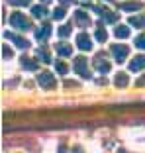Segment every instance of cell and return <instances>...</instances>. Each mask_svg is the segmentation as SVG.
<instances>
[{
    "instance_id": "cell-1",
    "label": "cell",
    "mask_w": 145,
    "mask_h": 153,
    "mask_svg": "<svg viewBox=\"0 0 145 153\" xmlns=\"http://www.w3.org/2000/svg\"><path fill=\"white\" fill-rule=\"evenodd\" d=\"M10 24H12L16 30H24V32H26V30H30V26H32V24H30V20H27L24 14H20V12L12 14V18H10Z\"/></svg>"
},
{
    "instance_id": "cell-2",
    "label": "cell",
    "mask_w": 145,
    "mask_h": 153,
    "mask_svg": "<svg viewBox=\"0 0 145 153\" xmlns=\"http://www.w3.org/2000/svg\"><path fill=\"white\" fill-rule=\"evenodd\" d=\"M112 53H114V57H116L118 63H124L127 53H129V49H127V45H112Z\"/></svg>"
},
{
    "instance_id": "cell-3",
    "label": "cell",
    "mask_w": 145,
    "mask_h": 153,
    "mask_svg": "<svg viewBox=\"0 0 145 153\" xmlns=\"http://www.w3.org/2000/svg\"><path fill=\"white\" fill-rule=\"evenodd\" d=\"M37 82H39L43 88H55V76L51 75V73H41L39 76H37Z\"/></svg>"
},
{
    "instance_id": "cell-4",
    "label": "cell",
    "mask_w": 145,
    "mask_h": 153,
    "mask_svg": "<svg viewBox=\"0 0 145 153\" xmlns=\"http://www.w3.org/2000/svg\"><path fill=\"white\" fill-rule=\"evenodd\" d=\"M75 71H77L78 75L82 76V79H88V76H90V73H88V67H86L84 57H77V59H75Z\"/></svg>"
},
{
    "instance_id": "cell-5",
    "label": "cell",
    "mask_w": 145,
    "mask_h": 153,
    "mask_svg": "<svg viewBox=\"0 0 145 153\" xmlns=\"http://www.w3.org/2000/svg\"><path fill=\"white\" fill-rule=\"evenodd\" d=\"M77 45H78V49H82V51H90L92 49V41H90V37L86 36V33H78Z\"/></svg>"
},
{
    "instance_id": "cell-6",
    "label": "cell",
    "mask_w": 145,
    "mask_h": 153,
    "mask_svg": "<svg viewBox=\"0 0 145 153\" xmlns=\"http://www.w3.org/2000/svg\"><path fill=\"white\" fill-rule=\"evenodd\" d=\"M6 37H8L10 41H14V43H16V47H20V49H27V47H30V41L24 39V37H20V36H14V33H6Z\"/></svg>"
},
{
    "instance_id": "cell-7",
    "label": "cell",
    "mask_w": 145,
    "mask_h": 153,
    "mask_svg": "<svg viewBox=\"0 0 145 153\" xmlns=\"http://www.w3.org/2000/svg\"><path fill=\"white\" fill-rule=\"evenodd\" d=\"M75 20H77V24H78L81 27H86L88 24H90V18H88V16H86V14L82 12V10L75 12Z\"/></svg>"
},
{
    "instance_id": "cell-8",
    "label": "cell",
    "mask_w": 145,
    "mask_h": 153,
    "mask_svg": "<svg viewBox=\"0 0 145 153\" xmlns=\"http://www.w3.org/2000/svg\"><path fill=\"white\" fill-rule=\"evenodd\" d=\"M139 69H145V55H139L129 63V71H139Z\"/></svg>"
},
{
    "instance_id": "cell-9",
    "label": "cell",
    "mask_w": 145,
    "mask_h": 153,
    "mask_svg": "<svg viewBox=\"0 0 145 153\" xmlns=\"http://www.w3.org/2000/svg\"><path fill=\"white\" fill-rule=\"evenodd\" d=\"M51 33V27H49V24H43V26L39 27V30H37L36 32V37L39 41H43V39H47V36H49Z\"/></svg>"
},
{
    "instance_id": "cell-10",
    "label": "cell",
    "mask_w": 145,
    "mask_h": 153,
    "mask_svg": "<svg viewBox=\"0 0 145 153\" xmlns=\"http://www.w3.org/2000/svg\"><path fill=\"white\" fill-rule=\"evenodd\" d=\"M96 69H98L100 73H108L110 71V63L108 61H104V57H102V55H98V57H96Z\"/></svg>"
},
{
    "instance_id": "cell-11",
    "label": "cell",
    "mask_w": 145,
    "mask_h": 153,
    "mask_svg": "<svg viewBox=\"0 0 145 153\" xmlns=\"http://www.w3.org/2000/svg\"><path fill=\"white\" fill-rule=\"evenodd\" d=\"M120 8L127 10V12H135V10L143 8V4H141V2H124V4H120Z\"/></svg>"
},
{
    "instance_id": "cell-12",
    "label": "cell",
    "mask_w": 145,
    "mask_h": 153,
    "mask_svg": "<svg viewBox=\"0 0 145 153\" xmlns=\"http://www.w3.org/2000/svg\"><path fill=\"white\" fill-rule=\"evenodd\" d=\"M57 53H59V55H71L72 53V47H71V45H67V43H59V45H57Z\"/></svg>"
},
{
    "instance_id": "cell-13",
    "label": "cell",
    "mask_w": 145,
    "mask_h": 153,
    "mask_svg": "<svg viewBox=\"0 0 145 153\" xmlns=\"http://www.w3.org/2000/svg\"><path fill=\"white\" fill-rule=\"evenodd\" d=\"M32 14H33V18H43L47 14V10H45V6H33Z\"/></svg>"
},
{
    "instance_id": "cell-14",
    "label": "cell",
    "mask_w": 145,
    "mask_h": 153,
    "mask_svg": "<svg viewBox=\"0 0 145 153\" xmlns=\"http://www.w3.org/2000/svg\"><path fill=\"white\" fill-rule=\"evenodd\" d=\"M129 24L135 26V27H143L145 26V18H141V16H132V18H129Z\"/></svg>"
},
{
    "instance_id": "cell-15",
    "label": "cell",
    "mask_w": 145,
    "mask_h": 153,
    "mask_svg": "<svg viewBox=\"0 0 145 153\" xmlns=\"http://www.w3.org/2000/svg\"><path fill=\"white\" fill-rule=\"evenodd\" d=\"M114 33H116V37H127L129 36V30H127L126 26H118L114 30Z\"/></svg>"
},
{
    "instance_id": "cell-16",
    "label": "cell",
    "mask_w": 145,
    "mask_h": 153,
    "mask_svg": "<svg viewBox=\"0 0 145 153\" xmlns=\"http://www.w3.org/2000/svg\"><path fill=\"white\" fill-rule=\"evenodd\" d=\"M116 86H126L127 85V75L126 73H118V76H116Z\"/></svg>"
},
{
    "instance_id": "cell-17",
    "label": "cell",
    "mask_w": 145,
    "mask_h": 153,
    "mask_svg": "<svg viewBox=\"0 0 145 153\" xmlns=\"http://www.w3.org/2000/svg\"><path fill=\"white\" fill-rule=\"evenodd\" d=\"M53 18L55 20H63L65 18V8H63V6H59V8L53 10Z\"/></svg>"
},
{
    "instance_id": "cell-18",
    "label": "cell",
    "mask_w": 145,
    "mask_h": 153,
    "mask_svg": "<svg viewBox=\"0 0 145 153\" xmlns=\"http://www.w3.org/2000/svg\"><path fill=\"white\" fill-rule=\"evenodd\" d=\"M106 37H108V33H106V30L102 26L98 27V32H96V39L98 41H106Z\"/></svg>"
},
{
    "instance_id": "cell-19",
    "label": "cell",
    "mask_w": 145,
    "mask_h": 153,
    "mask_svg": "<svg viewBox=\"0 0 145 153\" xmlns=\"http://www.w3.org/2000/svg\"><path fill=\"white\" fill-rule=\"evenodd\" d=\"M69 33H71V24H65V26L59 27V36L61 37H67Z\"/></svg>"
},
{
    "instance_id": "cell-20",
    "label": "cell",
    "mask_w": 145,
    "mask_h": 153,
    "mask_svg": "<svg viewBox=\"0 0 145 153\" xmlns=\"http://www.w3.org/2000/svg\"><path fill=\"white\" fill-rule=\"evenodd\" d=\"M135 47H139V49H145V33H141L139 37H135Z\"/></svg>"
},
{
    "instance_id": "cell-21",
    "label": "cell",
    "mask_w": 145,
    "mask_h": 153,
    "mask_svg": "<svg viewBox=\"0 0 145 153\" xmlns=\"http://www.w3.org/2000/svg\"><path fill=\"white\" fill-rule=\"evenodd\" d=\"M22 67H26V69H30V71H33L37 65L32 63V59H22Z\"/></svg>"
},
{
    "instance_id": "cell-22",
    "label": "cell",
    "mask_w": 145,
    "mask_h": 153,
    "mask_svg": "<svg viewBox=\"0 0 145 153\" xmlns=\"http://www.w3.org/2000/svg\"><path fill=\"white\" fill-rule=\"evenodd\" d=\"M37 57L43 61V63H49V55H47V51L45 49H41V51H37Z\"/></svg>"
},
{
    "instance_id": "cell-23",
    "label": "cell",
    "mask_w": 145,
    "mask_h": 153,
    "mask_svg": "<svg viewBox=\"0 0 145 153\" xmlns=\"http://www.w3.org/2000/svg\"><path fill=\"white\" fill-rule=\"evenodd\" d=\"M55 67H57V71H59L61 75H65V73H67V65L61 63V61H55Z\"/></svg>"
},
{
    "instance_id": "cell-24",
    "label": "cell",
    "mask_w": 145,
    "mask_h": 153,
    "mask_svg": "<svg viewBox=\"0 0 145 153\" xmlns=\"http://www.w3.org/2000/svg\"><path fill=\"white\" fill-rule=\"evenodd\" d=\"M10 4H14V6H27L32 0H8Z\"/></svg>"
},
{
    "instance_id": "cell-25",
    "label": "cell",
    "mask_w": 145,
    "mask_h": 153,
    "mask_svg": "<svg viewBox=\"0 0 145 153\" xmlns=\"http://www.w3.org/2000/svg\"><path fill=\"white\" fill-rule=\"evenodd\" d=\"M102 18H104L106 22H116V16H114L112 12H102Z\"/></svg>"
},
{
    "instance_id": "cell-26",
    "label": "cell",
    "mask_w": 145,
    "mask_h": 153,
    "mask_svg": "<svg viewBox=\"0 0 145 153\" xmlns=\"http://www.w3.org/2000/svg\"><path fill=\"white\" fill-rule=\"evenodd\" d=\"M4 57H12V51H10L8 47H4Z\"/></svg>"
},
{
    "instance_id": "cell-27",
    "label": "cell",
    "mask_w": 145,
    "mask_h": 153,
    "mask_svg": "<svg viewBox=\"0 0 145 153\" xmlns=\"http://www.w3.org/2000/svg\"><path fill=\"white\" fill-rule=\"evenodd\" d=\"M137 85H139V86H141V85H145V75H143V79H139V81H137Z\"/></svg>"
},
{
    "instance_id": "cell-28",
    "label": "cell",
    "mask_w": 145,
    "mask_h": 153,
    "mask_svg": "<svg viewBox=\"0 0 145 153\" xmlns=\"http://www.w3.org/2000/svg\"><path fill=\"white\" fill-rule=\"evenodd\" d=\"M41 2H49V0H41Z\"/></svg>"
},
{
    "instance_id": "cell-29",
    "label": "cell",
    "mask_w": 145,
    "mask_h": 153,
    "mask_svg": "<svg viewBox=\"0 0 145 153\" xmlns=\"http://www.w3.org/2000/svg\"><path fill=\"white\" fill-rule=\"evenodd\" d=\"M108 2H110V0H108Z\"/></svg>"
}]
</instances>
